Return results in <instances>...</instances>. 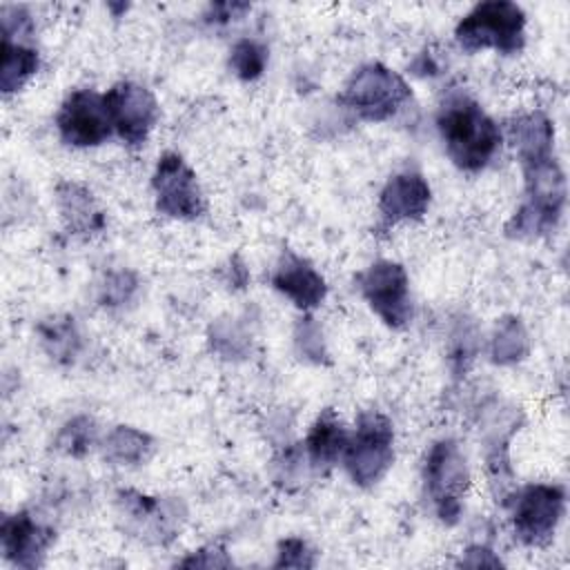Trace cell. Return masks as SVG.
Returning a JSON list of instances; mask_svg holds the SVG:
<instances>
[{
  "label": "cell",
  "instance_id": "cell-1",
  "mask_svg": "<svg viewBox=\"0 0 570 570\" xmlns=\"http://www.w3.org/2000/svg\"><path fill=\"white\" fill-rule=\"evenodd\" d=\"M436 129L448 158L465 174L485 169L503 142L501 127L465 91H452L443 98Z\"/></svg>",
  "mask_w": 570,
  "mask_h": 570
},
{
  "label": "cell",
  "instance_id": "cell-2",
  "mask_svg": "<svg viewBox=\"0 0 570 570\" xmlns=\"http://www.w3.org/2000/svg\"><path fill=\"white\" fill-rule=\"evenodd\" d=\"M525 198L505 223V234L534 240L552 234L566 207V176L554 156L521 165Z\"/></svg>",
  "mask_w": 570,
  "mask_h": 570
},
{
  "label": "cell",
  "instance_id": "cell-3",
  "mask_svg": "<svg viewBox=\"0 0 570 570\" xmlns=\"http://www.w3.org/2000/svg\"><path fill=\"white\" fill-rule=\"evenodd\" d=\"M454 40L468 53L494 49L514 56L525 45V13L510 0L479 2L456 22Z\"/></svg>",
  "mask_w": 570,
  "mask_h": 570
},
{
  "label": "cell",
  "instance_id": "cell-4",
  "mask_svg": "<svg viewBox=\"0 0 570 570\" xmlns=\"http://www.w3.org/2000/svg\"><path fill=\"white\" fill-rule=\"evenodd\" d=\"M410 98L412 89L401 73L381 62H367L352 71L338 94V105L352 111L358 120L383 122Z\"/></svg>",
  "mask_w": 570,
  "mask_h": 570
},
{
  "label": "cell",
  "instance_id": "cell-5",
  "mask_svg": "<svg viewBox=\"0 0 570 570\" xmlns=\"http://www.w3.org/2000/svg\"><path fill=\"white\" fill-rule=\"evenodd\" d=\"M343 468L354 485H376L394 461V425L379 410H363L356 416L343 452Z\"/></svg>",
  "mask_w": 570,
  "mask_h": 570
},
{
  "label": "cell",
  "instance_id": "cell-6",
  "mask_svg": "<svg viewBox=\"0 0 570 570\" xmlns=\"http://www.w3.org/2000/svg\"><path fill=\"white\" fill-rule=\"evenodd\" d=\"M423 485L439 521L454 525L470 488V468L454 439H439L430 445L423 461Z\"/></svg>",
  "mask_w": 570,
  "mask_h": 570
},
{
  "label": "cell",
  "instance_id": "cell-7",
  "mask_svg": "<svg viewBox=\"0 0 570 570\" xmlns=\"http://www.w3.org/2000/svg\"><path fill=\"white\" fill-rule=\"evenodd\" d=\"M514 539L530 548H543L566 512V490L559 483H528L510 499Z\"/></svg>",
  "mask_w": 570,
  "mask_h": 570
},
{
  "label": "cell",
  "instance_id": "cell-8",
  "mask_svg": "<svg viewBox=\"0 0 570 570\" xmlns=\"http://www.w3.org/2000/svg\"><path fill=\"white\" fill-rule=\"evenodd\" d=\"M356 289L387 327L403 330L412 321L410 278L401 263L374 261L356 274Z\"/></svg>",
  "mask_w": 570,
  "mask_h": 570
},
{
  "label": "cell",
  "instance_id": "cell-9",
  "mask_svg": "<svg viewBox=\"0 0 570 570\" xmlns=\"http://www.w3.org/2000/svg\"><path fill=\"white\" fill-rule=\"evenodd\" d=\"M116 510L127 532L154 546H169L185 521V508L178 499L149 497L138 490H118Z\"/></svg>",
  "mask_w": 570,
  "mask_h": 570
},
{
  "label": "cell",
  "instance_id": "cell-10",
  "mask_svg": "<svg viewBox=\"0 0 570 570\" xmlns=\"http://www.w3.org/2000/svg\"><path fill=\"white\" fill-rule=\"evenodd\" d=\"M151 189L156 209L176 220H196L205 214V196L198 185L194 169L176 151H165L158 156L156 169L151 174Z\"/></svg>",
  "mask_w": 570,
  "mask_h": 570
},
{
  "label": "cell",
  "instance_id": "cell-11",
  "mask_svg": "<svg viewBox=\"0 0 570 570\" xmlns=\"http://www.w3.org/2000/svg\"><path fill=\"white\" fill-rule=\"evenodd\" d=\"M102 96L116 136L127 147L145 145L160 118L156 96L145 85L134 80H120Z\"/></svg>",
  "mask_w": 570,
  "mask_h": 570
},
{
  "label": "cell",
  "instance_id": "cell-12",
  "mask_svg": "<svg viewBox=\"0 0 570 570\" xmlns=\"http://www.w3.org/2000/svg\"><path fill=\"white\" fill-rule=\"evenodd\" d=\"M56 129L60 140L71 147L102 145L114 134L105 96L94 89L71 91L56 114Z\"/></svg>",
  "mask_w": 570,
  "mask_h": 570
},
{
  "label": "cell",
  "instance_id": "cell-13",
  "mask_svg": "<svg viewBox=\"0 0 570 570\" xmlns=\"http://www.w3.org/2000/svg\"><path fill=\"white\" fill-rule=\"evenodd\" d=\"M56 541V530L36 519L31 512L20 510L2 519L0 546L9 563L22 570H36L45 563L47 550Z\"/></svg>",
  "mask_w": 570,
  "mask_h": 570
},
{
  "label": "cell",
  "instance_id": "cell-14",
  "mask_svg": "<svg viewBox=\"0 0 570 570\" xmlns=\"http://www.w3.org/2000/svg\"><path fill=\"white\" fill-rule=\"evenodd\" d=\"M519 430V412L514 407L510 410H492L485 421V474L488 485L497 503L508 505L514 488V476L510 468V454L508 445L512 434Z\"/></svg>",
  "mask_w": 570,
  "mask_h": 570
},
{
  "label": "cell",
  "instance_id": "cell-15",
  "mask_svg": "<svg viewBox=\"0 0 570 570\" xmlns=\"http://www.w3.org/2000/svg\"><path fill=\"white\" fill-rule=\"evenodd\" d=\"M432 203L430 183L423 178L421 171L405 169L390 176L379 191V216L381 227L392 229L399 223H416L423 220Z\"/></svg>",
  "mask_w": 570,
  "mask_h": 570
},
{
  "label": "cell",
  "instance_id": "cell-16",
  "mask_svg": "<svg viewBox=\"0 0 570 570\" xmlns=\"http://www.w3.org/2000/svg\"><path fill=\"white\" fill-rule=\"evenodd\" d=\"M272 287L289 298L298 309L312 312L327 296V283L323 274L303 256L285 249L274 267Z\"/></svg>",
  "mask_w": 570,
  "mask_h": 570
},
{
  "label": "cell",
  "instance_id": "cell-17",
  "mask_svg": "<svg viewBox=\"0 0 570 570\" xmlns=\"http://www.w3.org/2000/svg\"><path fill=\"white\" fill-rule=\"evenodd\" d=\"M56 209L69 234L91 236L105 229L107 218L94 194L73 180H60L56 185Z\"/></svg>",
  "mask_w": 570,
  "mask_h": 570
},
{
  "label": "cell",
  "instance_id": "cell-18",
  "mask_svg": "<svg viewBox=\"0 0 570 570\" xmlns=\"http://www.w3.org/2000/svg\"><path fill=\"white\" fill-rule=\"evenodd\" d=\"M347 441L350 432L343 425L341 416L332 407L321 410L303 443V452L309 468L316 472H327L334 463L343 459Z\"/></svg>",
  "mask_w": 570,
  "mask_h": 570
},
{
  "label": "cell",
  "instance_id": "cell-19",
  "mask_svg": "<svg viewBox=\"0 0 570 570\" xmlns=\"http://www.w3.org/2000/svg\"><path fill=\"white\" fill-rule=\"evenodd\" d=\"M508 140L521 165L554 156V125L543 111H528L508 122Z\"/></svg>",
  "mask_w": 570,
  "mask_h": 570
},
{
  "label": "cell",
  "instance_id": "cell-20",
  "mask_svg": "<svg viewBox=\"0 0 570 570\" xmlns=\"http://www.w3.org/2000/svg\"><path fill=\"white\" fill-rule=\"evenodd\" d=\"M154 454V439L131 425H116L102 441V456L114 465H142Z\"/></svg>",
  "mask_w": 570,
  "mask_h": 570
},
{
  "label": "cell",
  "instance_id": "cell-21",
  "mask_svg": "<svg viewBox=\"0 0 570 570\" xmlns=\"http://www.w3.org/2000/svg\"><path fill=\"white\" fill-rule=\"evenodd\" d=\"M38 336L49 358L60 365H71L82 350V336L71 316H51L40 321Z\"/></svg>",
  "mask_w": 570,
  "mask_h": 570
},
{
  "label": "cell",
  "instance_id": "cell-22",
  "mask_svg": "<svg viewBox=\"0 0 570 570\" xmlns=\"http://www.w3.org/2000/svg\"><path fill=\"white\" fill-rule=\"evenodd\" d=\"M40 69L38 51L27 42L2 40V67H0V89L4 96L20 91Z\"/></svg>",
  "mask_w": 570,
  "mask_h": 570
},
{
  "label": "cell",
  "instance_id": "cell-23",
  "mask_svg": "<svg viewBox=\"0 0 570 570\" xmlns=\"http://www.w3.org/2000/svg\"><path fill=\"white\" fill-rule=\"evenodd\" d=\"M530 352V336L519 316H503L490 338V361L508 367L521 363Z\"/></svg>",
  "mask_w": 570,
  "mask_h": 570
},
{
  "label": "cell",
  "instance_id": "cell-24",
  "mask_svg": "<svg viewBox=\"0 0 570 570\" xmlns=\"http://www.w3.org/2000/svg\"><path fill=\"white\" fill-rule=\"evenodd\" d=\"M269 60L267 45L256 38H240L229 49V69L243 82H254L265 73Z\"/></svg>",
  "mask_w": 570,
  "mask_h": 570
},
{
  "label": "cell",
  "instance_id": "cell-25",
  "mask_svg": "<svg viewBox=\"0 0 570 570\" xmlns=\"http://www.w3.org/2000/svg\"><path fill=\"white\" fill-rule=\"evenodd\" d=\"M98 441V425L91 416L87 414H78L73 419H69L56 434V450L73 456V459H82Z\"/></svg>",
  "mask_w": 570,
  "mask_h": 570
},
{
  "label": "cell",
  "instance_id": "cell-26",
  "mask_svg": "<svg viewBox=\"0 0 570 570\" xmlns=\"http://www.w3.org/2000/svg\"><path fill=\"white\" fill-rule=\"evenodd\" d=\"M294 350L307 363H314V365H327L330 363V354H327V347H325L323 330L316 323V318L309 316L307 312L296 321V327H294Z\"/></svg>",
  "mask_w": 570,
  "mask_h": 570
},
{
  "label": "cell",
  "instance_id": "cell-27",
  "mask_svg": "<svg viewBox=\"0 0 570 570\" xmlns=\"http://www.w3.org/2000/svg\"><path fill=\"white\" fill-rule=\"evenodd\" d=\"M209 343L223 358H243L249 350V334L236 321H218L209 330Z\"/></svg>",
  "mask_w": 570,
  "mask_h": 570
},
{
  "label": "cell",
  "instance_id": "cell-28",
  "mask_svg": "<svg viewBox=\"0 0 570 570\" xmlns=\"http://www.w3.org/2000/svg\"><path fill=\"white\" fill-rule=\"evenodd\" d=\"M136 289H138L136 274L129 269H116L105 276L98 301L105 307H122L134 298Z\"/></svg>",
  "mask_w": 570,
  "mask_h": 570
},
{
  "label": "cell",
  "instance_id": "cell-29",
  "mask_svg": "<svg viewBox=\"0 0 570 570\" xmlns=\"http://www.w3.org/2000/svg\"><path fill=\"white\" fill-rule=\"evenodd\" d=\"M316 552L301 537H287L278 541L274 568H314Z\"/></svg>",
  "mask_w": 570,
  "mask_h": 570
},
{
  "label": "cell",
  "instance_id": "cell-30",
  "mask_svg": "<svg viewBox=\"0 0 570 570\" xmlns=\"http://www.w3.org/2000/svg\"><path fill=\"white\" fill-rule=\"evenodd\" d=\"M474 352H476V332H474V327L470 323H463L452 334L450 361H452L454 374H461V372L468 370V365L474 358Z\"/></svg>",
  "mask_w": 570,
  "mask_h": 570
},
{
  "label": "cell",
  "instance_id": "cell-31",
  "mask_svg": "<svg viewBox=\"0 0 570 570\" xmlns=\"http://www.w3.org/2000/svg\"><path fill=\"white\" fill-rule=\"evenodd\" d=\"M180 568H229L232 559L220 543H207L178 561Z\"/></svg>",
  "mask_w": 570,
  "mask_h": 570
},
{
  "label": "cell",
  "instance_id": "cell-32",
  "mask_svg": "<svg viewBox=\"0 0 570 570\" xmlns=\"http://www.w3.org/2000/svg\"><path fill=\"white\" fill-rule=\"evenodd\" d=\"M459 566H463V568H501L503 561L488 546L474 543V546H468L463 550V554L459 559Z\"/></svg>",
  "mask_w": 570,
  "mask_h": 570
},
{
  "label": "cell",
  "instance_id": "cell-33",
  "mask_svg": "<svg viewBox=\"0 0 570 570\" xmlns=\"http://www.w3.org/2000/svg\"><path fill=\"white\" fill-rule=\"evenodd\" d=\"M252 7L247 2H216V4H209L205 18L209 22H216V24H225V22H232V20H238L243 18Z\"/></svg>",
  "mask_w": 570,
  "mask_h": 570
}]
</instances>
